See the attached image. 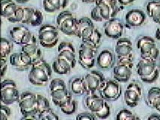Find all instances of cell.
Returning a JSON list of instances; mask_svg holds the SVG:
<instances>
[{"label": "cell", "instance_id": "4316f807", "mask_svg": "<svg viewBox=\"0 0 160 120\" xmlns=\"http://www.w3.org/2000/svg\"><path fill=\"white\" fill-rule=\"evenodd\" d=\"M50 103L45 97L42 95H37V111L38 114L50 109Z\"/></svg>", "mask_w": 160, "mask_h": 120}, {"label": "cell", "instance_id": "6da1fadb", "mask_svg": "<svg viewBox=\"0 0 160 120\" xmlns=\"http://www.w3.org/2000/svg\"><path fill=\"white\" fill-rule=\"evenodd\" d=\"M56 24L60 32L68 36H76L78 28V19L68 11H63L57 17Z\"/></svg>", "mask_w": 160, "mask_h": 120}, {"label": "cell", "instance_id": "e575fe53", "mask_svg": "<svg viewBox=\"0 0 160 120\" xmlns=\"http://www.w3.org/2000/svg\"><path fill=\"white\" fill-rule=\"evenodd\" d=\"M101 40H102V35L100 33L99 31L97 29H95V30L92 32V34L91 35V36L89 38L82 41H87L90 42L91 44H92L93 45L97 47L98 48L99 47L100 44H101Z\"/></svg>", "mask_w": 160, "mask_h": 120}, {"label": "cell", "instance_id": "8fae6325", "mask_svg": "<svg viewBox=\"0 0 160 120\" xmlns=\"http://www.w3.org/2000/svg\"><path fill=\"white\" fill-rule=\"evenodd\" d=\"M9 62L16 69L24 71L31 68L33 62L31 57L23 52L14 53L9 56Z\"/></svg>", "mask_w": 160, "mask_h": 120}, {"label": "cell", "instance_id": "484cf974", "mask_svg": "<svg viewBox=\"0 0 160 120\" xmlns=\"http://www.w3.org/2000/svg\"><path fill=\"white\" fill-rule=\"evenodd\" d=\"M160 97V88L159 87H152L150 89L147 95V104L149 107L152 108L155 101Z\"/></svg>", "mask_w": 160, "mask_h": 120}, {"label": "cell", "instance_id": "44dd1931", "mask_svg": "<svg viewBox=\"0 0 160 120\" xmlns=\"http://www.w3.org/2000/svg\"><path fill=\"white\" fill-rule=\"evenodd\" d=\"M137 48L140 50L141 54L150 52L156 47L155 40L150 36H142L138 40Z\"/></svg>", "mask_w": 160, "mask_h": 120}, {"label": "cell", "instance_id": "f546056e", "mask_svg": "<svg viewBox=\"0 0 160 120\" xmlns=\"http://www.w3.org/2000/svg\"><path fill=\"white\" fill-rule=\"evenodd\" d=\"M58 56L62 57V58H64L65 60L68 61V62H70V64L72 65L73 68L75 67L76 62H77L75 53L72 52V51H69V50H65V51H62V52L59 53Z\"/></svg>", "mask_w": 160, "mask_h": 120}, {"label": "cell", "instance_id": "ba28073f", "mask_svg": "<svg viewBox=\"0 0 160 120\" xmlns=\"http://www.w3.org/2000/svg\"><path fill=\"white\" fill-rule=\"evenodd\" d=\"M85 84L87 87V94L91 95L94 94L96 91H98L100 86L105 81V77L102 74L97 71H92L87 74L84 77Z\"/></svg>", "mask_w": 160, "mask_h": 120}, {"label": "cell", "instance_id": "816d5d0a", "mask_svg": "<svg viewBox=\"0 0 160 120\" xmlns=\"http://www.w3.org/2000/svg\"><path fill=\"white\" fill-rule=\"evenodd\" d=\"M135 0H117L118 3L121 6H126V5H129L132 3L134 2Z\"/></svg>", "mask_w": 160, "mask_h": 120}, {"label": "cell", "instance_id": "5b68a950", "mask_svg": "<svg viewBox=\"0 0 160 120\" xmlns=\"http://www.w3.org/2000/svg\"><path fill=\"white\" fill-rule=\"evenodd\" d=\"M20 112L23 116H34L37 111V95L32 92H25L20 95L18 101Z\"/></svg>", "mask_w": 160, "mask_h": 120}, {"label": "cell", "instance_id": "d6a6232c", "mask_svg": "<svg viewBox=\"0 0 160 120\" xmlns=\"http://www.w3.org/2000/svg\"><path fill=\"white\" fill-rule=\"evenodd\" d=\"M159 54V50L158 49L157 47L151 50L150 52L144 53V54H141V60H148V61H151V62H156L158 56Z\"/></svg>", "mask_w": 160, "mask_h": 120}, {"label": "cell", "instance_id": "6f0895ef", "mask_svg": "<svg viewBox=\"0 0 160 120\" xmlns=\"http://www.w3.org/2000/svg\"><path fill=\"white\" fill-rule=\"evenodd\" d=\"M81 1L84 3H95V1H96V0H81Z\"/></svg>", "mask_w": 160, "mask_h": 120}, {"label": "cell", "instance_id": "9f6ffc18", "mask_svg": "<svg viewBox=\"0 0 160 120\" xmlns=\"http://www.w3.org/2000/svg\"><path fill=\"white\" fill-rule=\"evenodd\" d=\"M21 120H35L33 118V116H23V118Z\"/></svg>", "mask_w": 160, "mask_h": 120}, {"label": "cell", "instance_id": "6125c7cd", "mask_svg": "<svg viewBox=\"0 0 160 120\" xmlns=\"http://www.w3.org/2000/svg\"><path fill=\"white\" fill-rule=\"evenodd\" d=\"M159 67H160V66H159Z\"/></svg>", "mask_w": 160, "mask_h": 120}, {"label": "cell", "instance_id": "9c48e42d", "mask_svg": "<svg viewBox=\"0 0 160 120\" xmlns=\"http://www.w3.org/2000/svg\"><path fill=\"white\" fill-rule=\"evenodd\" d=\"M51 77L42 68L36 65H32L30 71L28 74V79L32 84L37 86H46Z\"/></svg>", "mask_w": 160, "mask_h": 120}, {"label": "cell", "instance_id": "d4e9b609", "mask_svg": "<svg viewBox=\"0 0 160 120\" xmlns=\"http://www.w3.org/2000/svg\"><path fill=\"white\" fill-rule=\"evenodd\" d=\"M18 5L16 4L14 2H12L9 4L8 6L5 7V8L2 9V16L3 17L5 18L6 20H8L9 22L12 23L13 18H14V15H15V13L18 8Z\"/></svg>", "mask_w": 160, "mask_h": 120}, {"label": "cell", "instance_id": "60d3db41", "mask_svg": "<svg viewBox=\"0 0 160 120\" xmlns=\"http://www.w3.org/2000/svg\"><path fill=\"white\" fill-rule=\"evenodd\" d=\"M134 55L129 56H122L117 57V65H127L133 67L134 63Z\"/></svg>", "mask_w": 160, "mask_h": 120}, {"label": "cell", "instance_id": "680465c9", "mask_svg": "<svg viewBox=\"0 0 160 120\" xmlns=\"http://www.w3.org/2000/svg\"><path fill=\"white\" fill-rule=\"evenodd\" d=\"M15 1L17 2L20 3V4H23V3L27 2L29 0H15Z\"/></svg>", "mask_w": 160, "mask_h": 120}, {"label": "cell", "instance_id": "7dc6e473", "mask_svg": "<svg viewBox=\"0 0 160 120\" xmlns=\"http://www.w3.org/2000/svg\"><path fill=\"white\" fill-rule=\"evenodd\" d=\"M11 116V109L7 105L2 104L1 107V120H8Z\"/></svg>", "mask_w": 160, "mask_h": 120}, {"label": "cell", "instance_id": "d590c367", "mask_svg": "<svg viewBox=\"0 0 160 120\" xmlns=\"http://www.w3.org/2000/svg\"><path fill=\"white\" fill-rule=\"evenodd\" d=\"M39 120H59V117L51 108L41 113L38 115Z\"/></svg>", "mask_w": 160, "mask_h": 120}, {"label": "cell", "instance_id": "ab89813d", "mask_svg": "<svg viewBox=\"0 0 160 120\" xmlns=\"http://www.w3.org/2000/svg\"><path fill=\"white\" fill-rule=\"evenodd\" d=\"M32 65H36V66H38V67L42 68V69L44 70V71L47 72L50 76L52 77V73H53L52 66L48 64L45 60H44L42 58L40 59V60L38 61H36V62H34Z\"/></svg>", "mask_w": 160, "mask_h": 120}, {"label": "cell", "instance_id": "3957f363", "mask_svg": "<svg viewBox=\"0 0 160 120\" xmlns=\"http://www.w3.org/2000/svg\"><path fill=\"white\" fill-rule=\"evenodd\" d=\"M39 44L44 48H53L59 41V29L51 24H44L38 30Z\"/></svg>", "mask_w": 160, "mask_h": 120}, {"label": "cell", "instance_id": "2e32d148", "mask_svg": "<svg viewBox=\"0 0 160 120\" xmlns=\"http://www.w3.org/2000/svg\"><path fill=\"white\" fill-rule=\"evenodd\" d=\"M115 63V56L110 50H104L96 57V64L102 69L112 68Z\"/></svg>", "mask_w": 160, "mask_h": 120}, {"label": "cell", "instance_id": "74e56055", "mask_svg": "<svg viewBox=\"0 0 160 120\" xmlns=\"http://www.w3.org/2000/svg\"><path fill=\"white\" fill-rule=\"evenodd\" d=\"M117 0H96L95 1V5H98L101 3H103L108 6L110 7L112 10L117 14V13L120 11V8L117 5Z\"/></svg>", "mask_w": 160, "mask_h": 120}, {"label": "cell", "instance_id": "d6986e66", "mask_svg": "<svg viewBox=\"0 0 160 120\" xmlns=\"http://www.w3.org/2000/svg\"><path fill=\"white\" fill-rule=\"evenodd\" d=\"M52 69H53V71L57 74L65 75L69 74L71 71L73 69V67L70 64V62H68L64 58L57 56V58L52 64Z\"/></svg>", "mask_w": 160, "mask_h": 120}, {"label": "cell", "instance_id": "f1b7e54d", "mask_svg": "<svg viewBox=\"0 0 160 120\" xmlns=\"http://www.w3.org/2000/svg\"><path fill=\"white\" fill-rule=\"evenodd\" d=\"M96 58H87V57L78 56V63L84 69L89 70L93 68L96 63Z\"/></svg>", "mask_w": 160, "mask_h": 120}, {"label": "cell", "instance_id": "db71d44e", "mask_svg": "<svg viewBox=\"0 0 160 120\" xmlns=\"http://www.w3.org/2000/svg\"><path fill=\"white\" fill-rule=\"evenodd\" d=\"M155 36H156V39L159 40V41H160V25H159V28H158L157 29H156Z\"/></svg>", "mask_w": 160, "mask_h": 120}, {"label": "cell", "instance_id": "e0dca14e", "mask_svg": "<svg viewBox=\"0 0 160 120\" xmlns=\"http://www.w3.org/2000/svg\"><path fill=\"white\" fill-rule=\"evenodd\" d=\"M133 67L122 65H117L113 68V76L117 82L126 83L129 80L132 73Z\"/></svg>", "mask_w": 160, "mask_h": 120}, {"label": "cell", "instance_id": "277c9868", "mask_svg": "<svg viewBox=\"0 0 160 120\" xmlns=\"http://www.w3.org/2000/svg\"><path fill=\"white\" fill-rule=\"evenodd\" d=\"M1 95V101L2 104L8 106L18 102L20 95L14 80L7 79L2 82Z\"/></svg>", "mask_w": 160, "mask_h": 120}, {"label": "cell", "instance_id": "681fc988", "mask_svg": "<svg viewBox=\"0 0 160 120\" xmlns=\"http://www.w3.org/2000/svg\"><path fill=\"white\" fill-rule=\"evenodd\" d=\"M0 65H1V77L3 78L5 74H6L7 70H8V64H7L6 58H1Z\"/></svg>", "mask_w": 160, "mask_h": 120}, {"label": "cell", "instance_id": "5bb4252c", "mask_svg": "<svg viewBox=\"0 0 160 120\" xmlns=\"http://www.w3.org/2000/svg\"><path fill=\"white\" fill-rule=\"evenodd\" d=\"M117 57L133 56L132 43L129 38H120L117 39L115 45Z\"/></svg>", "mask_w": 160, "mask_h": 120}, {"label": "cell", "instance_id": "b9f144b4", "mask_svg": "<svg viewBox=\"0 0 160 120\" xmlns=\"http://www.w3.org/2000/svg\"><path fill=\"white\" fill-rule=\"evenodd\" d=\"M34 10L35 8H24L23 18L21 22L22 24H28V25L30 24L32 18L33 13H34Z\"/></svg>", "mask_w": 160, "mask_h": 120}, {"label": "cell", "instance_id": "7c38bea8", "mask_svg": "<svg viewBox=\"0 0 160 120\" xmlns=\"http://www.w3.org/2000/svg\"><path fill=\"white\" fill-rule=\"evenodd\" d=\"M96 29L92 20L89 17H82L78 20V28L76 37L85 40L89 38Z\"/></svg>", "mask_w": 160, "mask_h": 120}, {"label": "cell", "instance_id": "4fadbf2b", "mask_svg": "<svg viewBox=\"0 0 160 120\" xmlns=\"http://www.w3.org/2000/svg\"><path fill=\"white\" fill-rule=\"evenodd\" d=\"M125 20L128 26H141L146 20V14L143 11L139 10V9H132L126 13Z\"/></svg>", "mask_w": 160, "mask_h": 120}, {"label": "cell", "instance_id": "ee69618b", "mask_svg": "<svg viewBox=\"0 0 160 120\" xmlns=\"http://www.w3.org/2000/svg\"><path fill=\"white\" fill-rule=\"evenodd\" d=\"M23 14H24V8H21V7H18V10L15 13V15H14V18H13L12 22L13 23H21L22 20L23 18Z\"/></svg>", "mask_w": 160, "mask_h": 120}, {"label": "cell", "instance_id": "603a6c76", "mask_svg": "<svg viewBox=\"0 0 160 120\" xmlns=\"http://www.w3.org/2000/svg\"><path fill=\"white\" fill-rule=\"evenodd\" d=\"M21 51L22 52L27 53V54H28L31 57L33 63L36 62V61L40 60V59H42V53L40 48L38 47L37 42L22 46Z\"/></svg>", "mask_w": 160, "mask_h": 120}, {"label": "cell", "instance_id": "f6af8a7d", "mask_svg": "<svg viewBox=\"0 0 160 120\" xmlns=\"http://www.w3.org/2000/svg\"><path fill=\"white\" fill-rule=\"evenodd\" d=\"M90 17H91V20H94L96 22H102L103 21V19L101 17V14H100L99 12V9L97 6H95L92 10L91 11L90 13Z\"/></svg>", "mask_w": 160, "mask_h": 120}, {"label": "cell", "instance_id": "cb8c5ba5", "mask_svg": "<svg viewBox=\"0 0 160 120\" xmlns=\"http://www.w3.org/2000/svg\"><path fill=\"white\" fill-rule=\"evenodd\" d=\"M71 91L74 95H82L87 94V87L83 77H75L71 81Z\"/></svg>", "mask_w": 160, "mask_h": 120}, {"label": "cell", "instance_id": "30bf717a", "mask_svg": "<svg viewBox=\"0 0 160 120\" xmlns=\"http://www.w3.org/2000/svg\"><path fill=\"white\" fill-rule=\"evenodd\" d=\"M123 30V24L120 20L115 17L106 21L104 25V32L105 36L112 39H119L121 38Z\"/></svg>", "mask_w": 160, "mask_h": 120}, {"label": "cell", "instance_id": "83f0119b", "mask_svg": "<svg viewBox=\"0 0 160 120\" xmlns=\"http://www.w3.org/2000/svg\"><path fill=\"white\" fill-rule=\"evenodd\" d=\"M12 44L10 41L5 38L1 40V58H7L11 54L12 50Z\"/></svg>", "mask_w": 160, "mask_h": 120}, {"label": "cell", "instance_id": "ac0fdd59", "mask_svg": "<svg viewBox=\"0 0 160 120\" xmlns=\"http://www.w3.org/2000/svg\"><path fill=\"white\" fill-rule=\"evenodd\" d=\"M106 101H105L101 96H98L94 93L88 95L86 98L85 105H86L87 108L90 110V113L95 114L103 108Z\"/></svg>", "mask_w": 160, "mask_h": 120}, {"label": "cell", "instance_id": "f35d334b", "mask_svg": "<svg viewBox=\"0 0 160 120\" xmlns=\"http://www.w3.org/2000/svg\"><path fill=\"white\" fill-rule=\"evenodd\" d=\"M110 114H111V108H110L109 104H108V102L106 101L103 108H102V110H100L98 112L96 113H95V116L100 119H105L109 117Z\"/></svg>", "mask_w": 160, "mask_h": 120}, {"label": "cell", "instance_id": "f907efd6", "mask_svg": "<svg viewBox=\"0 0 160 120\" xmlns=\"http://www.w3.org/2000/svg\"><path fill=\"white\" fill-rule=\"evenodd\" d=\"M51 4L54 7V8L57 11H59L62 9V4H61L60 0H48Z\"/></svg>", "mask_w": 160, "mask_h": 120}, {"label": "cell", "instance_id": "11a10c76", "mask_svg": "<svg viewBox=\"0 0 160 120\" xmlns=\"http://www.w3.org/2000/svg\"><path fill=\"white\" fill-rule=\"evenodd\" d=\"M60 1H61V4H62V8H66L67 5H68V0H60Z\"/></svg>", "mask_w": 160, "mask_h": 120}, {"label": "cell", "instance_id": "7a4b0ae2", "mask_svg": "<svg viewBox=\"0 0 160 120\" xmlns=\"http://www.w3.org/2000/svg\"><path fill=\"white\" fill-rule=\"evenodd\" d=\"M136 71L141 80L146 84H152L159 76L156 62L141 60L136 65Z\"/></svg>", "mask_w": 160, "mask_h": 120}, {"label": "cell", "instance_id": "8d00e7d4", "mask_svg": "<svg viewBox=\"0 0 160 120\" xmlns=\"http://www.w3.org/2000/svg\"><path fill=\"white\" fill-rule=\"evenodd\" d=\"M76 109H77V103L74 100H72L69 103L65 105V106L60 108L61 111L63 113L66 114V115H72L74 114L76 111Z\"/></svg>", "mask_w": 160, "mask_h": 120}, {"label": "cell", "instance_id": "ffe728a7", "mask_svg": "<svg viewBox=\"0 0 160 120\" xmlns=\"http://www.w3.org/2000/svg\"><path fill=\"white\" fill-rule=\"evenodd\" d=\"M146 11L148 15L156 23L159 24L160 21V0H151L148 2Z\"/></svg>", "mask_w": 160, "mask_h": 120}, {"label": "cell", "instance_id": "4dcf8cb0", "mask_svg": "<svg viewBox=\"0 0 160 120\" xmlns=\"http://www.w3.org/2000/svg\"><path fill=\"white\" fill-rule=\"evenodd\" d=\"M43 20L44 16L43 14H42V13L39 10H38V9L35 8L32 18V20L29 25L32 26H38L42 25V23H43Z\"/></svg>", "mask_w": 160, "mask_h": 120}, {"label": "cell", "instance_id": "1f68e13d", "mask_svg": "<svg viewBox=\"0 0 160 120\" xmlns=\"http://www.w3.org/2000/svg\"><path fill=\"white\" fill-rule=\"evenodd\" d=\"M49 88H50V91H51V92L57 91V90L67 89L66 85L65 84L64 81L59 78L53 79V80L51 81V83H50Z\"/></svg>", "mask_w": 160, "mask_h": 120}, {"label": "cell", "instance_id": "8992f818", "mask_svg": "<svg viewBox=\"0 0 160 120\" xmlns=\"http://www.w3.org/2000/svg\"><path fill=\"white\" fill-rule=\"evenodd\" d=\"M98 92L100 96L105 101H117L121 95L122 88L117 80H105L100 86Z\"/></svg>", "mask_w": 160, "mask_h": 120}, {"label": "cell", "instance_id": "9a60e30c", "mask_svg": "<svg viewBox=\"0 0 160 120\" xmlns=\"http://www.w3.org/2000/svg\"><path fill=\"white\" fill-rule=\"evenodd\" d=\"M51 97L53 104L56 106L59 107V108L65 106L68 103H69L71 101L73 100L72 94L68 92V90L67 89L51 92Z\"/></svg>", "mask_w": 160, "mask_h": 120}, {"label": "cell", "instance_id": "836d02e7", "mask_svg": "<svg viewBox=\"0 0 160 120\" xmlns=\"http://www.w3.org/2000/svg\"><path fill=\"white\" fill-rule=\"evenodd\" d=\"M136 116L127 109H122L117 114L116 120H135Z\"/></svg>", "mask_w": 160, "mask_h": 120}, {"label": "cell", "instance_id": "7402d4cb", "mask_svg": "<svg viewBox=\"0 0 160 120\" xmlns=\"http://www.w3.org/2000/svg\"><path fill=\"white\" fill-rule=\"evenodd\" d=\"M142 94L135 90L131 89L126 88L125 92H124V101L126 104L129 108H135L138 104Z\"/></svg>", "mask_w": 160, "mask_h": 120}, {"label": "cell", "instance_id": "f5cc1de1", "mask_svg": "<svg viewBox=\"0 0 160 120\" xmlns=\"http://www.w3.org/2000/svg\"><path fill=\"white\" fill-rule=\"evenodd\" d=\"M147 120H160V115L156 113L151 114Z\"/></svg>", "mask_w": 160, "mask_h": 120}, {"label": "cell", "instance_id": "94428289", "mask_svg": "<svg viewBox=\"0 0 160 120\" xmlns=\"http://www.w3.org/2000/svg\"><path fill=\"white\" fill-rule=\"evenodd\" d=\"M135 120H141L140 118L138 117V116H136V117H135Z\"/></svg>", "mask_w": 160, "mask_h": 120}, {"label": "cell", "instance_id": "bcb514c9", "mask_svg": "<svg viewBox=\"0 0 160 120\" xmlns=\"http://www.w3.org/2000/svg\"><path fill=\"white\" fill-rule=\"evenodd\" d=\"M96 117L92 113H81L76 116V120H96Z\"/></svg>", "mask_w": 160, "mask_h": 120}, {"label": "cell", "instance_id": "c3c4849f", "mask_svg": "<svg viewBox=\"0 0 160 120\" xmlns=\"http://www.w3.org/2000/svg\"><path fill=\"white\" fill-rule=\"evenodd\" d=\"M42 5H43L44 10L46 12L48 13H53L57 12V10L54 8V7L52 5L48 0H43V2H42Z\"/></svg>", "mask_w": 160, "mask_h": 120}, {"label": "cell", "instance_id": "91938a15", "mask_svg": "<svg viewBox=\"0 0 160 120\" xmlns=\"http://www.w3.org/2000/svg\"><path fill=\"white\" fill-rule=\"evenodd\" d=\"M156 110H157V111H158V112H159V113H160V104H159V106H158V107H157V108H156Z\"/></svg>", "mask_w": 160, "mask_h": 120}, {"label": "cell", "instance_id": "52a82bcc", "mask_svg": "<svg viewBox=\"0 0 160 120\" xmlns=\"http://www.w3.org/2000/svg\"><path fill=\"white\" fill-rule=\"evenodd\" d=\"M9 33L12 41L19 45L23 46L37 42L35 36L24 26L13 27Z\"/></svg>", "mask_w": 160, "mask_h": 120}, {"label": "cell", "instance_id": "7bdbcfd3", "mask_svg": "<svg viewBox=\"0 0 160 120\" xmlns=\"http://www.w3.org/2000/svg\"><path fill=\"white\" fill-rule=\"evenodd\" d=\"M65 50H69V51H72V52L75 53V49H74L73 44H71L70 42L62 41L58 45V48H57L58 53Z\"/></svg>", "mask_w": 160, "mask_h": 120}]
</instances>
